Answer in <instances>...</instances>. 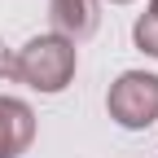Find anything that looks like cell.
Instances as JSON below:
<instances>
[{
	"mask_svg": "<svg viewBox=\"0 0 158 158\" xmlns=\"http://www.w3.org/2000/svg\"><path fill=\"white\" fill-rule=\"evenodd\" d=\"M149 13H154V18H158V0H149Z\"/></svg>",
	"mask_w": 158,
	"mask_h": 158,
	"instance_id": "cell-6",
	"label": "cell"
},
{
	"mask_svg": "<svg viewBox=\"0 0 158 158\" xmlns=\"http://www.w3.org/2000/svg\"><path fill=\"white\" fill-rule=\"evenodd\" d=\"M110 5H132V0H110Z\"/></svg>",
	"mask_w": 158,
	"mask_h": 158,
	"instance_id": "cell-7",
	"label": "cell"
},
{
	"mask_svg": "<svg viewBox=\"0 0 158 158\" xmlns=\"http://www.w3.org/2000/svg\"><path fill=\"white\" fill-rule=\"evenodd\" d=\"M97 5H101V0H48L53 35L70 40V44H79V40H88V35L97 31V22H101V13H97Z\"/></svg>",
	"mask_w": 158,
	"mask_h": 158,
	"instance_id": "cell-4",
	"label": "cell"
},
{
	"mask_svg": "<svg viewBox=\"0 0 158 158\" xmlns=\"http://www.w3.org/2000/svg\"><path fill=\"white\" fill-rule=\"evenodd\" d=\"M75 66H79V48L62 35H35L27 40L22 48H9L0 53V79L5 84H27L44 97H57L70 79H75Z\"/></svg>",
	"mask_w": 158,
	"mask_h": 158,
	"instance_id": "cell-1",
	"label": "cell"
},
{
	"mask_svg": "<svg viewBox=\"0 0 158 158\" xmlns=\"http://www.w3.org/2000/svg\"><path fill=\"white\" fill-rule=\"evenodd\" d=\"M35 141V110L22 97H0V158H22Z\"/></svg>",
	"mask_w": 158,
	"mask_h": 158,
	"instance_id": "cell-3",
	"label": "cell"
},
{
	"mask_svg": "<svg viewBox=\"0 0 158 158\" xmlns=\"http://www.w3.org/2000/svg\"><path fill=\"white\" fill-rule=\"evenodd\" d=\"M132 40H136L141 53L158 57V18H154V13H141V18L132 22Z\"/></svg>",
	"mask_w": 158,
	"mask_h": 158,
	"instance_id": "cell-5",
	"label": "cell"
},
{
	"mask_svg": "<svg viewBox=\"0 0 158 158\" xmlns=\"http://www.w3.org/2000/svg\"><path fill=\"white\" fill-rule=\"evenodd\" d=\"M106 110L118 127L141 132L158 118V75L149 70H123L106 92Z\"/></svg>",
	"mask_w": 158,
	"mask_h": 158,
	"instance_id": "cell-2",
	"label": "cell"
}]
</instances>
